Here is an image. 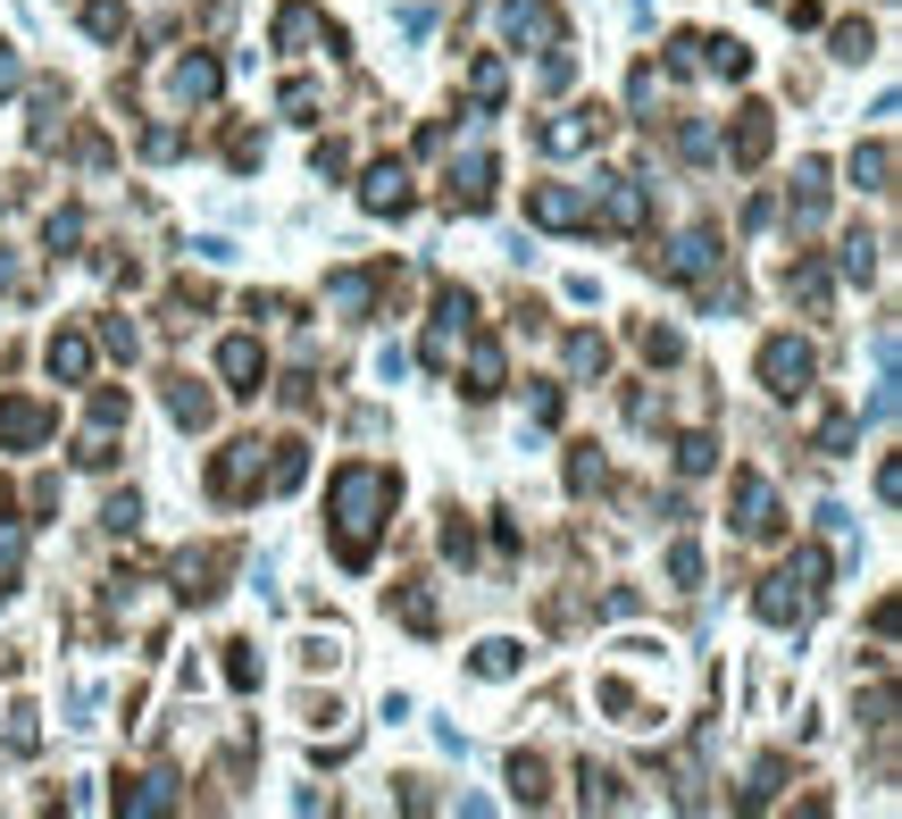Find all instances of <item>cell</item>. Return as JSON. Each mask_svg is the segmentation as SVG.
Wrapping results in <instances>:
<instances>
[{"instance_id":"cell-2","label":"cell","mask_w":902,"mask_h":819,"mask_svg":"<svg viewBox=\"0 0 902 819\" xmlns=\"http://www.w3.org/2000/svg\"><path fill=\"white\" fill-rule=\"evenodd\" d=\"M226 377H234V393H251V385H260V351H251V344H226Z\"/></svg>"},{"instance_id":"cell-4","label":"cell","mask_w":902,"mask_h":819,"mask_svg":"<svg viewBox=\"0 0 902 819\" xmlns=\"http://www.w3.org/2000/svg\"><path fill=\"white\" fill-rule=\"evenodd\" d=\"M744 527H769V485H744Z\"/></svg>"},{"instance_id":"cell-1","label":"cell","mask_w":902,"mask_h":819,"mask_svg":"<svg viewBox=\"0 0 902 819\" xmlns=\"http://www.w3.org/2000/svg\"><path fill=\"white\" fill-rule=\"evenodd\" d=\"M761 377H769L777 393H794V385L810 377V351H794V344H769V351H761Z\"/></svg>"},{"instance_id":"cell-3","label":"cell","mask_w":902,"mask_h":819,"mask_svg":"<svg viewBox=\"0 0 902 819\" xmlns=\"http://www.w3.org/2000/svg\"><path fill=\"white\" fill-rule=\"evenodd\" d=\"M368 210H401V168H376L368 176Z\"/></svg>"}]
</instances>
